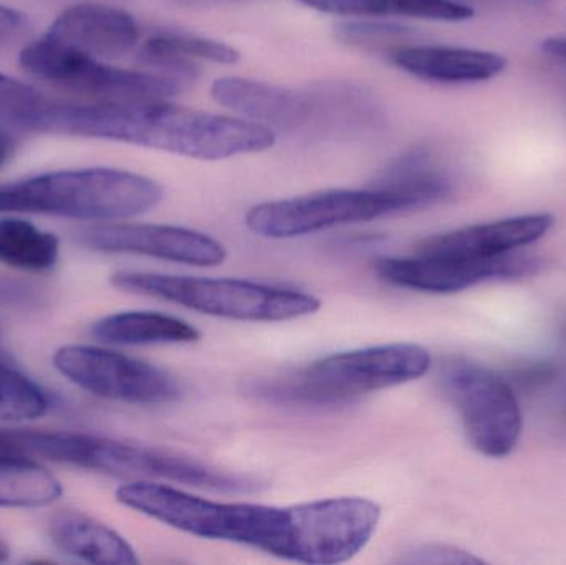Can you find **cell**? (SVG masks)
Segmentation results:
<instances>
[{"label":"cell","instance_id":"6da1fadb","mask_svg":"<svg viewBox=\"0 0 566 565\" xmlns=\"http://www.w3.org/2000/svg\"><path fill=\"white\" fill-rule=\"evenodd\" d=\"M116 500L191 536L242 544L281 559L310 565H335L353 559L368 546L381 521V506L358 496L277 508L219 503L161 481H132L118 488Z\"/></svg>","mask_w":566,"mask_h":565},{"label":"cell","instance_id":"7a4b0ae2","mask_svg":"<svg viewBox=\"0 0 566 565\" xmlns=\"http://www.w3.org/2000/svg\"><path fill=\"white\" fill-rule=\"evenodd\" d=\"M17 126L27 132L112 139L208 161L265 151L275 145V133L261 123L168 105L163 100L72 103L42 95Z\"/></svg>","mask_w":566,"mask_h":565},{"label":"cell","instance_id":"3957f363","mask_svg":"<svg viewBox=\"0 0 566 565\" xmlns=\"http://www.w3.org/2000/svg\"><path fill=\"white\" fill-rule=\"evenodd\" d=\"M431 365V352L421 345H376L318 358L300 370L261 381L255 391L274 404L335 407L418 380Z\"/></svg>","mask_w":566,"mask_h":565},{"label":"cell","instance_id":"277c9868","mask_svg":"<svg viewBox=\"0 0 566 565\" xmlns=\"http://www.w3.org/2000/svg\"><path fill=\"white\" fill-rule=\"evenodd\" d=\"M155 179L115 168L66 169L0 185V212L60 216L78 221H123L163 201Z\"/></svg>","mask_w":566,"mask_h":565},{"label":"cell","instance_id":"5b68a950","mask_svg":"<svg viewBox=\"0 0 566 565\" xmlns=\"http://www.w3.org/2000/svg\"><path fill=\"white\" fill-rule=\"evenodd\" d=\"M113 287L211 317L241 322H289L316 314L322 301L308 292L242 279L116 272Z\"/></svg>","mask_w":566,"mask_h":565},{"label":"cell","instance_id":"8992f818","mask_svg":"<svg viewBox=\"0 0 566 565\" xmlns=\"http://www.w3.org/2000/svg\"><path fill=\"white\" fill-rule=\"evenodd\" d=\"M20 65L35 79L60 88L95 96L103 102L165 100L179 92L182 83L168 75L108 65L103 60L50 39L46 33L23 46Z\"/></svg>","mask_w":566,"mask_h":565},{"label":"cell","instance_id":"52a82bcc","mask_svg":"<svg viewBox=\"0 0 566 565\" xmlns=\"http://www.w3.org/2000/svg\"><path fill=\"white\" fill-rule=\"evenodd\" d=\"M441 385L479 453L505 458L517 448L524 418L504 378L482 365L452 360L441 370Z\"/></svg>","mask_w":566,"mask_h":565},{"label":"cell","instance_id":"ba28073f","mask_svg":"<svg viewBox=\"0 0 566 565\" xmlns=\"http://www.w3.org/2000/svg\"><path fill=\"white\" fill-rule=\"evenodd\" d=\"M399 202L381 188L328 189L254 206L245 224L265 239H295L339 226L398 215Z\"/></svg>","mask_w":566,"mask_h":565},{"label":"cell","instance_id":"9c48e42d","mask_svg":"<svg viewBox=\"0 0 566 565\" xmlns=\"http://www.w3.org/2000/svg\"><path fill=\"white\" fill-rule=\"evenodd\" d=\"M53 365L73 385L106 400L166 405L182 395L181 384L169 372L102 347L66 345L56 350Z\"/></svg>","mask_w":566,"mask_h":565},{"label":"cell","instance_id":"30bf717a","mask_svg":"<svg viewBox=\"0 0 566 565\" xmlns=\"http://www.w3.org/2000/svg\"><path fill=\"white\" fill-rule=\"evenodd\" d=\"M80 242L93 251L136 254L191 268H218L228 251L218 239L165 224H99L80 232Z\"/></svg>","mask_w":566,"mask_h":565},{"label":"cell","instance_id":"8fae6325","mask_svg":"<svg viewBox=\"0 0 566 565\" xmlns=\"http://www.w3.org/2000/svg\"><path fill=\"white\" fill-rule=\"evenodd\" d=\"M535 269L531 259L504 254L488 261H462L418 254L382 258L375 264L376 275L386 284L429 294H454L491 279L517 278Z\"/></svg>","mask_w":566,"mask_h":565},{"label":"cell","instance_id":"7c38bea8","mask_svg":"<svg viewBox=\"0 0 566 565\" xmlns=\"http://www.w3.org/2000/svg\"><path fill=\"white\" fill-rule=\"evenodd\" d=\"M555 224L551 215H525L469 226L419 242L418 254L462 261H488L544 238Z\"/></svg>","mask_w":566,"mask_h":565},{"label":"cell","instance_id":"4fadbf2b","mask_svg":"<svg viewBox=\"0 0 566 565\" xmlns=\"http://www.w3.org/2000/svg\"><path fill=\"white\" fill-rule=\"evenodd\" d=\"M46 35L95 59L115 60L135 49L139 29L125 10L82 2L63 10Z\"/></svg>","mask_w":566,"mask_h":565},{"label":"cell","instance_id":"5bb4252c","mask_svg":"<svg viewBox=\"0 0 566 565\" xmlns=\"http://www.w3.org/2000/svg\"><path fill=\"white\" fill-rule=\"evenodd\" d=\"M392 62L418 79L439 83L489 82L507 66L501 53L438 45L398 49L392 53Z\"/></svg>","mask_w":566,"mask_h":565},{"label":"cell","instance_id":"9a60e30c","mask_svg":"<svg viewBox=\"0 0 566 565\" xmlns=\"http://www.w3.org/2000/svg\"><path fill=\"white\" fill-rule=\"evenodd\" d=\"M53 546L63 554L92 564L136 565L132 544L112 527L80 511H59L49 523Z\"/></svg>","mask_w":566,"mask_h":565},{"label":"cell","instance_id":"2e32d148","mask_svg":"<svg viewBox=\"0 0 566 565\" xmlns=\"http://www.w3.org/2000/svg\"><path fill=\"white\" fill-rule=\"evenodd\" d=\"M93 335L113 345H182L201 341V332L172 315L161 312H119L99 318L92 328Z\"/></svg>","mask_w":566,"mask_h":565},{"label":"cell","instance_id":"e0dca14e","mask_svg":"<svg viewBox=\"0 0 566 565\" xmlns=\"http://www.w3.org/2000/svg\"><path fill=\"white\" fill-rule=\"evenodd\" d=\"M191 59L232 65L239 62L241 53L228 43L179 32L153 36L142 50L143 62L161 69L165 75L179 82L196 79L198 75V66Z\"/></svg>","mask_w":566,"mask_h":565},{"label":"cell","instance_id":"ac0fdd59","mask_svg":"<svg viewBox=\"0 0 566 565\" xmlns=\"http://www.w3.org/2000/svg\"><path fill=\"white\" fill-rule=\"evenodd\" d=\"M376 188L388 191L401 206V211L428 208L448 198L451 181L432 168L426 153H409L396 161Z\"/></svg>","mask_w":566,"mask_h":565},{"label":"cell","instance_id":"d6986e66","mask_svg":"<svg viewBox=\"0 0 566 565\" xmlns=\"http://www.w3.org/2000/svg\"><path fill=\"white\" fill-rule=\"evenodd\" d=\"M303 6L333 15H405L416 19L464 22L474 10L455 0H298Z\"/></svg>","mask_w":566,"mask_h":565},{"label":"cell","instance_id":"ffe728a7","mask_svg":"<svg viewBox=\"0 0 566 565\" xmlns=\"http://www.w3.org/2000/svg\"><path fill=\"white\" fill-rule=\"evenodd\" d=\"M62 494V483L35 460L0 454V508H45Z\"/></svg>","mask_w":566,"mask_h":565},{"label":"cell","instance_id":"44dd1931","mask_svg":"<svg viewBox=\"0 0 566 565\" xmlns=\"http://www.w3.org/2000/svg\"><path fill=\"white\" fill-rule=\"evenodd\" d=\"M60 258V241L23 219L0 221V264L27 272H46Z\"/></svg>","mask_w":566,"mask_h":565},{"label":"cell","instance_id":"7402d4cb","mask_svg":"<svg viewBox=\"0 0 566 565\" xmlns=\"http://www.w3.org/2000/svg\"><path fill=\"white\" fill-rule=\"evenodd\" d=\"M49 407V398L40 387L0 362V421L36 420Z\"/></svg>","mask_w":566,"mask_h":565},{"label":"cell","instance_id":"603a6c76","mask_svg":"<svg viewBox=\"0 0 566 565\" xmlns=\"http://www.w3.org/2000/svg\"><path fill=\"white\" fill-rule=\"evenodd\" d=\"M402 563L408 564H484L472 554L465 551L455 550L451 546H441V544H431V546H422L419 550L412 551L408 557L402 559Z\"/></svg>","mask_w":566,"mask_h":565},{"label":"cell","instance_id":"cb8c5ba5","mask_svg":"<svg viewBox=\"0 0 566 565\" xmlns=\"http://www.w3.org/2000/svg\"><path fill=\"white\" fill-rule=\"evenodd\" d=\"M402 30L399 27L391 25H373V23H352V25L343 27L342 36L353 43H385L401 35Z\"/></svg>","mask_w":566,"mask_h":565},{"label":"cell","instance_id":"d4e9b609","mask_svg":"<svg viewBox=\"0 0 566 565\" xmlns=\"http://www.w3.org/2000/svg\"><path fill=\"white\" fill-rule=\"evenodd\" d=\"M25 17L0 3V40L13 39L25 29Z\"/></svg>","mask_w":566,"mask_h":565},{"label":"cell","instance_id":"484cf974","mask_svg":"<svg viewBox=\"0 0 566 565\" xmlns=\"http://www.w3.org/2000/svg\"><path fill=\"white\" fill-rule=\"evenodd\" d=\"M542 49H544V52L547 53L548 56L566 65V39L554 36V39L545 40Z\"/></svg>","mask_w":566,"mask_h":565},{"label":"cell","instance_id":"4316f807","mask_svg":"<svg viewBox=\"0 0 566 565\" xmlns=\"http://www.w3.org/2000/svg\"><path fill=\"white\" fill-rule=\"evenodd\" d=\"M10 149H12V143L3 133H0V166L9 159Z\"/></svg>","mask_w":566,"mask_h":565},{"label":"cell","instance_id":"83f0119b","mask_svg":"<svg viewBox=\"0 0 566 565\" xmlns=\"http://www.w3.org/2000/svg\"><path fill=\"white\" fill-rule=\"evenodd\" d=\"M7 557H9V547L6 546L3 541H0V563L7 561Z\"/></svg>","mask_w":566,"mask_h":565}]
</instances>
